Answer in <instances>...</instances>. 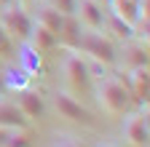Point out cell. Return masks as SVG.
I'll return each instance as SVG.
<instances>
[{"label": "cell", "mask_w": 150, "mask_h": 147, "mask_svg": "<svg viewBox=\"0 0 150 147\" xmlns=\"http://www.w3.org/2000/svg\"><path fill=\"white\" fill-rule=\"evenodd\" d=\"M54 107H56V113H59L62 118H67L72 123H83V126L94 123V115L72 94H67V91H56V94H54Z\"/></svg>", "instance_id": "obj_5"}, {"label": "cell", "mask_w": 150, "mask_h": 147, "mask_svg": "<svg viewBox=\"0 0 150 147\" xmlns=\"http://www.w3.org/2000/svg\"><path fill=\"white\" fill-rule=\"evenodd\" d=\"M75 19L81 22L83 30H105L107 11H102L99 0H78L75 3Z\"/></svg>", "instance_id": "obj_6"}, {"label": "cell", "mask_w": 150, "mask_h": 147, "mask_svg": "<svg viewBox=\"0 0 150 147\" xmlns=\"http://www.w3.org/2000/svg\"><path fill=\"white\" fill-rule=\"evenodd\" d=\"M46 3L54 11H59L62 16H75V3H78V0H46Z\"/></svg>", "instance_id": "obj_19"}, {"label": "cell", "mask_w": 150, "mask_h": 147, "mask_svg": "<svg viewBox=\"0 0 150 147\" xmlns=\"http://www.w3.org/2000/svg\"><path fill=\"white\" fill-rule=\"evenodd\" d=\"M64 83L72 88V91H91V67L78 56L75 51H70L64 56Z\"/></svg>", "instance_id": "obj_4"}, {"label": "cell", "mask_w": 150, "mask_h": 147, "mask_svg": "<svg viewBox=\"0 0 150 147\" xmlns=\"http://www.w3.org/2000/svg\"><path fill=\"white\" fill-rule=\"evenodd\" d=\"M3 88H6V75L0 72V91H3Z\"/></svg>", "instance_id": "obj_25"}, {"label": "cell", "mask_w": 150, "mask_h": 147, "mask_svg": "<svg viewBox=\"0 0 150 147\" xmlns=\"http://www.w3.org/2000/svg\"><path fill=\"white\" fill-rule=\"evenodd\" d=\"M97 99H99V104H102V110L107 115H123L129 110V104H131L129 88L115 75H105L102 78V83L97 86Z\"/></svg>", "instance_id": "obj_1"}, {"label": "cell", "mask_w": 150, "mask_h": 147, "mask_svg": "<svg viewBox=\"0 0 150 147\" xmlns=\"http://www.w3.org/2000/svg\"><path fill=\"white\" fill-rule=\"evenodd\" d=\"M123 86L129 88V96L134 102L147 107V91H150V72H147V67H134L129 72V78H126Z\"/></svg>", "instance_id": "obj_7"}, {"label": "cell", "mask_w": 150, "mask_h": 147, "mask_svg": "<svg viewBox=\"0 0 150 147\" xmlns=\"http://www.w3.org/2000/svg\"><path fill=\"white\" fill-rule=\"evenodd\" d=\"M30 78H32V75H27L22 67H19V70H8V72H6V88H8V86L16 88V91L30 88Z\"/></svg>", "instance_id": "obj_17"}, {"label": "cell", "mask_w": 150, "mask_h": 147, "mask_svg": "<svg viewBox=\"0 0 150 147\" xmlns=\"http://www.w3.org/2000/svg\"><path fill=\"white\" fill-rule=\"evenodd\" d=\"M78 48L86 51L88 56L97 62V64H102V67H112V64L118 62V51H115L112 40L107 38L102 30H86Z\"/></svg>", "instance_id": "obj_2"}, {"label": "cell", "mask_w": 150, "mask_h": 147, "mask_svg": "<svg viewBox=\"0 0 150 147\" xmlns=\"http://www.w3.org/2000/svg\"><path fill=\"white\" fill-rule=\"evenodd\" d=\"M123 64L126 67H147V40H126L123 46Z\"/></svg>", "instance_id": "obj_11"}, {"label": "cell", "mask_w": 150, "mask_h": 147, "mask_svg": "<svg viewBox=\"0 0 150 147\" xmlns=\"http://www.w3.org/2000/svg\"><path fill=\"white\" fill-rule=\"evenodd\" d=\"M35 3H38V0H19V6L27 8V11H30V6H35Z\"/></svg>", "instance_id": "obj_23"}, {"label": "cell", "mask_w": 150, "mask_h": 147, "mask_svg": "<svg viewBox=\"0 0 150 147\" xmlns=\"http://www.w3.org/2000/svg\"><path fill=\"white\" fill-rule=\"evenodd\" d=\"M6 147H30V134H27V128H13V134L8 139Z\"/></svg>", "instance_id": "obj_20"}, {"label": "cell", "mask_w": 150, "mask_h": 147, "mask_svg": "<svg viewBox=\"0 0 150 147\" xmlns=\"http://www.w3.org/2000/svg\"><path fill=\"white\" fill-rule=\"evenodd\" d=\"M0 24L6 27V32L11 35V38L27 43L35 22H32V16L27 13V8H22V6H16V3H13V6H8V8L0 11Z\"/></svg>", "instance_id": "obj_3"}, {"label": "cell", "mask_w": 150, "mask_h": 147, "mask_svg": "<svg viewBox=\"0 0 150 147\" xmlns=\"http://www.w3.org/2000/svg\"><path fill=\"white\" fill-rule=\"evenodd\" d=\"M13 3H16V0H0V11L8 8V6H13Z\"/></svg>", "instance_id": "obj_24"}, {"label": "cell", "mask_w": 150, "mask_h": 147, "mask_svg": "<svg viewBox=\"0 0 150 147\" xmlns=\"http://www.w3.org/2000/svg\"><path fill=\"white\" fill-rule=\"evenodd\" d=\"M13 51H16V48H13V38L6 32V27L0 24V59H8Z\"/></svg>", "instance_id": "obj_18"}, {"label": "cell", "mask_w": 150, "mask_h": 147, "mask_svg": "<svg viewBox=\"0 0 150 147\" xmlns=\"http://www.w3.org/2000/svg\"><path fill=\"white\" fill-rule=\"evenodd\" d=\"M83 27H81V22L75 19V16H64V24H62V30H59V43L64 46V48H70V51H75L81 46V38H83Z\"/></svg>", "instance_id": "obj_10"}, {"label": "cell", "mask_w": 150, "mask_h": 147, "mask_svg": "<svg viewBox=\"0 0 150 147\" xmlns=\"http://www.w3.org/2000/svg\"><path fill=\"white\" fill-rule=\"evenodd\" d=\"M38 24H43L46 30H51L56 38H59V30H62V24H64V16H62L59 11H54L48 3H43L40 8H38Z\"/></svg>", "instance_id": "obj_14"}, {"label": "cell", "mask_w": 150, "mask_h": 147, "mask_svg": "<svg viewBox=\"0 0 150 147\" xmlns=\"http://www.w3.org/2000/svg\"><path fill=\"white\" fill-rule=\"evenodd\" d=\"M54 147H81V144H78V142H72L70 136H62V139H59V142H56Z\"/></svg>", "instance_id": "obj_22"}, {"label": "cell", "mask_w": 150, "mask_h": 147, "mask_svg": "<svg viewBox=\"0 0 150 147\" xmlns=\"http://www.w3.org/2000/svg\"><path fill=\"white\" fill-rule=\"evenodd\" d=\"M123 136L129 139L131 147H145L147 144V110L145 113H134V115L126 118Z\"/></svg>", "instance_id": "obj_8"}, {"label": "cell", "mask_w": 150, "mask_h": 147, "mask_svg": "<svg viewBox=\"0 0 150 147\" xmlns=\"http://www.w3.org/2000/svg\"><path fill=\"white\" fill-rule=\"evenodd\" d=\"M102 3H105V6H110V0H102Z\"/></svg>", "instance_id": "obj_26"}, {"label": "cell", "mask_w": 150, "mask_h": 147, "mask_svg": "<svg viewBox=\"0 0 150 147\" xmlns=\"http://www.w3.org/2000/svg\"><path fill=\"white\" fill-rule=\"evenodd\" d=\"M19 67H22L27 75H38V72H40V51L32 48L30 43H24V48L19 51Z\"/></svg>", "instance_id": "obj_15"}, {"label": "cell", "mask_w": 150, "mask_h": 147, "mask_svg": "<svg viewBox=\"0 0 150 147\" xmlns=\"http://www.w3.org/2000/svg\"><path fill=\"white\" fill-rule=\"evenodd\" d=\"M11 134H13V128H3V126H0V147H6V144H8Z\"/></svg>", "instance_id": "obj_21"}, {"label": "cell", "mask_w": 150, "mask_h": 147, "mask_svg": "<svg viewBox=\"0 0 150 147\" xmlns=\"http://www.w3.org/2000/svg\"><path fill=\"white\" fill-rule=\"evenodd\" d=\"M43 3H46V0H43Z\"/></svg>", "instance_id": "obj_27"}, {"label": "cell", "mask_w": 150, "mask_h": 147, "mask_svg": "<svg viewBox=\"0 0 150 147\" xmlns=\"http://www.w3.org/2000/svg\"><path fill=\"white\" fill-rule=\"evenodd\" d=\"M102 147H105V144H102Z\"/></svg>", "instance_id": "obj_28"}, {"label": "cell", "mask_w": 150, "mask_h": 147, "mask_svg": "<svg viewBox=\"0 0 150 147\" xmlns=\"http://www.w3.org/2000/svg\"><path fill=\"white\" fill-rule=\"evenodd\" d=\"M0 126L3 128H27L30 118L13 102H0Z\"/></svg>", "instance_id": "obj_12"}, {"label": "cell", "mask_w": 150, "mask_h": 147, "mask_svg": "<svg viewBox=\"0 0 150 147\" xmlns=\"http://www.w3.org/2000/svg\"><path fill=\"white\" fill-rule=\"evenodd\" d=\"M32 48H38V51H51V48H56V43H59V38L51 32V30H46L43 24H32V32H30V40H27Z\"/></svg>", "instance_id": "obj_13"}, {"label": "cell", "mask_w": 150, "mask_h": 147, "mask_svg": "<svg viewBox=\"0 0 150 147\" xmlns=\"http://www.w3.org/2000/svg\"><path fill=\"white\" fill-rule=\"evenodd\" d=\"M13 104L22 110L27 118H40V115H43V110H46L43 96L38 94V91H32V88H22V91H16V102H13Z\"/></svg>", "instance_id": "obj_9"}, {"label": "cell", "mask_w": 150, "mask_h": 147, "mask_svg": "<svg viewBox=\"0 0 150 147\" xmlns=\"http://www.w3.org/2000/svg\"><path fill=\"white\" fill-rule=\"evenodd\" d=\"M105 27H107V30H112V32H115V35H118L121 40H131V38H134V35H137V32H134V27H131L129 22H123L121 16H115L112 11H107Z\"/></svg>", "instance_id": "obj_16"}]
</instances>
